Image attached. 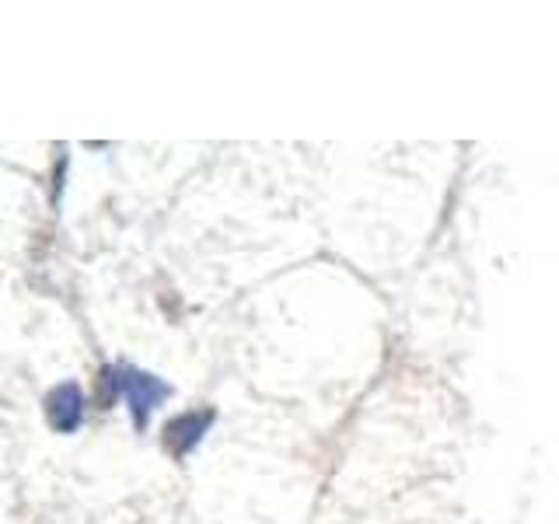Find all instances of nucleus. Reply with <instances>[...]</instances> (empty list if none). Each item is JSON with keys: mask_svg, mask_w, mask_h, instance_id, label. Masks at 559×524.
I'll return each instance as SVG.
<instances>
[{"mask_svg": "<svg viewBox=\"0 0 559 524\" xmlns=\"http://www.w3.org/2000/svg\"><path fill=\"white\" fill-rule=\"evenodd\" d=\"M98 389H102V402L109 406L112 398H127L130 416H133V427L144 430L151 413L162 406V402L171 395V384H165L162 378H154L147 371L130 364H119V367H102L98 374Z\"/></svg>", "mask_w": 559, "mask_h": 524, "instance_id": "1", "label": "nucleus"}, {"mask_svg": "<svg viewBox=\"0 0 559 524\" xmlns=\"http://www.w3.org/2000/svg\"><path fill=\"white\" fill-rule=\"evenodd\" d=\"M214 419H217V409H189V413H179V416H171L168 424H165V433H162V441H165V451L171 454V458H186V454H192L200 448V441L210 433V427H214Z\"/></svg>", "mask_w": 559, "mask_h": 524, "instance_id": "2", "label": "nucleus"}, {"mask_svg": "<svg viewBox=\"0 0 559 524\" xmlns=\"http://www.w3.org/2000/svg\"><path fill=\"white\" fill-rule=\"evenodd\" d=\"M46 419L49 427L57 433H74L84 419V392L78 389L74 381H63L57 384L49 395H46Z\"/></svg>", "mask_w": 559, "mask_h": 524, "instance_id": "3", "label": "nucleus"}]
</instances>
